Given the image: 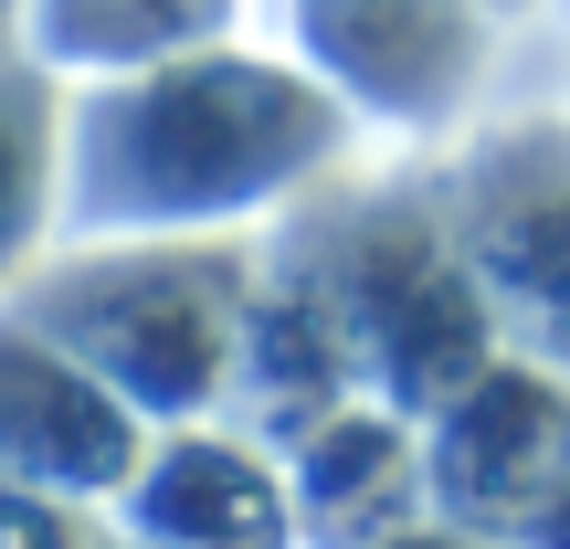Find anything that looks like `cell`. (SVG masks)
<instances>
[{
    "label": "cell",
    "mask_w": 570,
    "mask_h": 549,
    "mask_svg": "<svg viewBox=\"0 0 570 549\" xmlns=\"http://www.w3.org/2000/svg\"><path fill=\"white\" fill-rule=\"evenodd\" d=\"M360 148L348 96L306 53L202 42L75 96L63 148V233L75 244H159V233H244L317 202Z\"/></svg>",
    "instance_id": "cell-1"
},
{
    "label": "cell",
    "mask_w": 570,
    "mask_h": 549,
    "mask_svg": "<svg viewBox=\"0 0 570 549\" xmlns=\"http://www.w3.org/2000/svg\"><path fill=\"white\" fill-rule=\"evenodd\" d=\"M275 254L327 306L348 370H360V402L433 423L487 360H508V327H497L433 180H381V190L327 180L317 202L275 223Z\"/></svg>",
    "instance_id": "cell-2"
},
{
    "label": "cell",
    "mask_w": 570,
    "mask_h": 549,
    "mask_svg": "<svg viewBox=\"0 0 570 549\" xmlns=\"http://www.w3.org/2000/svg\"><path fill=\"white\" fill-rule=\"evenodd\" d=\"M265 244L244 233H159V244H63L0 306L63 339L138 423H212L233 402Z\"/></svg>",
    "instance_id": "cell-3"
},
{
    "label": "cell",
    "mask_w": 570,
    "mask_h": 549,
    "mask_svg": "<svg viewBox=\"0 0 570 549\" xmlns=\"http://www.w3.org/2000/svg\"><path fill=\"white\" fill-rule=\"evenodd\" d=\"M433 190H444V223L508 349H539L570 370V117H508L465 138V159Z\"/></svg>",
    "instance_id": "cell-4"
},
{
    "label": "cell",
    "mask_w": 570,
    "mask_h": 549,
    "mask_svg": "<svg viewBox=\"0 0 570 549\" xmlns=\"http://www.w3.org/2000/svg\"><path fill=\"white\" fill-rule=\"evenodd\" d=\"M518 0H285V53H306L370 127H454L487 96Z\"/></svg>",
    "instance_id": "cell-5"
},
{
    "label": "cell",
    "mask_w": 570,
    "mask_h": 549,
    "mask_svg": "<svg viewBox=\"0 0 570 549\" xmlns=\"http://www.w3.org/2000/svg\"><path fill=\"white\" fill-rule=\"evenodd\" d=\"M423 465H433V518L518 539L570 487V370L539 360V349L487 360L423 423Z\"/></svg>",
    "instance_id": "cell-6"
},
{
    "label": "cell",
    "mask_w": 570,
    "mask_h": 549,
    "mask_svg": "<svg viewBox=\"0 0 570 549\" xmlns=\"http://www.w3.org/2000/svg\"><path fill=\"white\" fill-rule=\"evenodd\" d=\"M148 465V423L75 360L63 339H42L21 306H0V476L63 508L127 497Z\"/></svg>",
    "instance_id": "cell-7"
},
{
    "label": "cell",
    "mask_w": 570,
    "mask_h": 549,
    "mask_svg": "<svg viewBox=\"0 0 570 549\" xmlns=\"http://www.w3.org/2000/svg\"><path fill=\"white\" fill-rule=\"evenodd\" d=\"M138 549H296V487L285 454L233 423H180L148 444L138 487L117 497Z\"/></svg>",
    "instance_id": "cell-8"
},
{
    "label": "cell",
    "mask_w": 570,
    "mask_h": 549,
    "mask_svg": "<svg viewBox=\"0 0 570 549\" xmlns=\"http://www.w3.org/2000/svg\"><path fill=\"white\" fill-rule=\"evenodd\" d=\"M285 487H296V539L317 549H381L433 518V465H423V423L391 402H348L327 412L306 444H285Z\"/></svg>",
    "instance_id": "cell-9"
},
{
    "label": "cell",
    "mask_w": 570,
    "mask_h": 549,
    "mask_svg": "<svg viewBox=\"0 0 570 549\" xmlns=\"http://www.w3.org/2000/svg\"><path fill=\"white\" fill-rule=\"evenodd\" d=\"M63 148H75L63 75L42 53H0V296L63 233Z\"/></svg>",
    "instance_id": "cell-10"
},
{
    "label": "cell",
    "mask_w": 570,
    "mask_h": 549,
    "mask_svg": "<svg viewBox=\"0 0 570 549\" xmlns=\"http://www.w3.org/2000/svg\"><path fill=\"white\" fill-rule=\"evenodd\" d=\"M233 21H244V0H32V53L63 85H106L138 63L202 53V42H233Z\"/></svg>",
    "instance_id": "cell-11"
},
{
    "label": "cell",
    "mask_w": 570,
    "mask_h": 549,
    "mask_svg": "<svg viewBox=\"0 0 570 549\" xmlns=\"http://www.w3.org/2000/svg\"><path fill=\"white\" fill-rule=\"evenodd\" d=\"M381 549H508V539H487V529H454V518H423V529H402V539H381Z\"/></svg>",
    "instance_id": "cell-12"
},
{
    "label": "cell",
    "mask_w": 570,
    "mask_h": 549,
    "mask_svg": "<svg viewBox=\"0 0 570 549\" xmlns=\"http://www.w3.org/2000/svg\"><path fill=\"white\" fill-rule=\"evenodd\" d=\"M508 549H570V487H560V497H550V508H539V518H529V529H518Z\"/></svg>",
    "instance_id": "cell-13"
},
{
    "label": "cell",
    "mask_w": 570,
    "mask_h": 549,
    "mask_svg": "<svg viewBox=\"0 0 570 549\" xmlns=\"http://www.w3.org/2000/svg\"><path fill=\"white\" fill-rule=\"evenodd\" d=\"M0 53H32V0H0Z\"/></svg>",
    "instance_id": "cell-14"
},
{
    "label": "cell",
    "mask_w": 570,
    "mask_h": 549,
    "mask_svg": "<svg viewBox=\"0 0 570 549\" xmlns=\"http://www.w3.org/2000/svg\"><path fill=\"white\" fill-rule=\"evenodd\" d=\"M117 549H138V539H117Z\"/></svg>",
    "instance_id": "cell-15"
},
{
    "label": "cell",
    "mask_w": 570,
    "mask_h": 549,
    "mask_svg": "<svg viewBox=\"0 0 570 549\" xmlns=\"http://www.w3.org/2000/svg\"><path fill=\"white\" fill-rule=\"evenodd\" d=\"M518 11H529V0H518Z\"/></svg>",
    "instance_id": "cell-16"
},
{
    "label": "cell",
    "mask_w": 570,
    "mask_h": 549,
    "mask_svg": "<svg viewBox=\"0 0 570 549\" xmlns=\"http://www.w3.org/2000/svg\"><path fill=\"white\" fill-rule=\"evenodd\" d=\"M560 11H570V0H560Z\"/></svg>",
    "instance_id": "cell-17"
}]
</instances>
